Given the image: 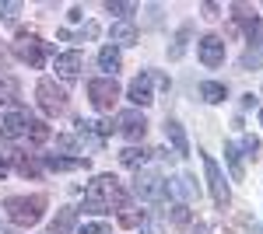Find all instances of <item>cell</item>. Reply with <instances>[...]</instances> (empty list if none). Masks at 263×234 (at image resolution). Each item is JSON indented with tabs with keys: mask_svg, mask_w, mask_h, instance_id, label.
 <instances>
[{
	"mask_svg": "<svg viewBox=\"0 0 263 234\" xmlns=\"http://www.w3.org/2000/svg\"><path fill=\"white\" fill-rule=\"evenodd\" d=\"M123 203H126V196H123V185L116 175H95L84 189V210H91V214L120 210Z\"/></svg>",
	"mask_w": 263,
	"mask_h": 234,
	"instance_id": "cell-1",
	"label": "cell"
},
{
	"mask_svg": "<svg viewBox=\"0 0 263 234\" xmlns=\"http://www.w3.org/2000/svg\"><path fill=\"white\" fill-rule=\"evenodd\" d=\"M46 196L35 193V196H7L4 199V214L11 217V224H18V227H32V224H39L42 220V210H46Z\"/></svg>",
	"mask_w": 263,
	"mask_h": 234,
	"instance_id": "cell-2",
	"label": "cell"
},
{
	"mask_svg": "<svg viewBox=\"0 0 263 234\" xmlns=\"http://www.w3.org/2000/svg\"><path fill=\"white\" fill-rule=\"evenodd\" d=\"M49 53H53V46L42 42L39 35H28V32H21L18 42H14V56H18L21 63H28V67H42Z\"/></svg>",
	"mask_w": 263,
	"mask_h": 234,
	"instance_id": "cell-3",
	"label": "cell"
},
{
	"mask_svg": "<svg viewBox=\"0 0 263 234\" xmlns=\"http://www.w3.org/2000/svg\"><path fill=\"white\" fill-rule=\"evenodd\" d=\"M88 98H91V105H95L99 112H109V109L120 101V84H116V77L88 80Z\"/></svg>",
	"mask_w": 263,
	"mask_h": 234,
	"instance_id": "cell-4",
	"label": "cell"
},
{
	"mask_svg": "<svg viewBox=\"0 0 263 234\" xmlns=\"http://www.w3.org/2000/svg\"><path fill=\"white\" fill-rule=\"evenodd\" d=\"M35 95H39V109L46 112V116H60V112H67V91H63L57 80L42 77L39 88H35Z\"/></svg>",
	"mask_w": 263,
	"mask_h": 234,
	"instance_id": "cell-5",
	"label": "cell"
},
{
	"mask_svg": "<svg viewBox=\"0 0 263 234\" xmlns=\"http://www.w3.org/2000/svg\"><path fill=\"white\" fill-rule=\"evenodd\" d=\"M203 172H207V189H211V199H214V206L224 210L228 203H232V193H228V182H224L221 168H218V161L211 154H203Z\"/></svg>",
	"mask_w": 263,
	"mask_h": 234,
	"instance_id": "cell-6",
	"label": "cell"
},
{
	"mask_svg": "<svg viewBox=\"0 0 263 234\" xmlns=\"http://www.w3.org/2000/svg\"><path fill=\"white\" fill-rule=\"evenodd\" d=\"M134 193H137V199H144V203H158V199H165V193H168V185H165V178L158 175V172H137V178H134Z\"/></svg>",
	"mask_w": 263,
	"mask_h": 234,
	"instance_id": "cell-7",
	"label": "cell"
},
{
	"mask_svg": "<svg viewBox=\"0 0 263 234\" xmlns=\"http://www.w3.org/2000/svg\"><path fill=\"white\" fill-rule=\"evenodd\" d=\"M116 130H120L126 140H144V133H147V119H144V112H137V109H126V112L116 116Z\"/></svg>",
	"mask_w": 263,
	"mask_h": 234,
	"instance_id": "cell-8",
	"label": "cell"
},
{
	"mask_svg": "<svg viewBox=\"0 0 263 234\" xmlns=\"http://www.w3.org/2000/svg\"><path fill=\"white\" fill-rule=\"evenodd\" d=\"M197 49H200V63L203 67H221L224 63V39L221 35H203L200 42H197Z\"/></svg>",
	"mask_w": 263,
	"mask_h": 234,
	"instance_id": "cell-9",
	"label": "cell"
},
{
	"mask_svg": "<svg viewBox=\"0 0 263 234\" xmlns=\"http://www.w3.org/2000/svg\"><path fill=\"white\" fill-rule=\"evenodd\" d=\"M28 112H7V116H0V137L4 140H21L25 137V130H28Z\"/></svg>",
	"mask_w": 263,
	"mask_h": 234,
	"instance_id": "cell-10",
	"label": "cell"
},
{
	"mask_svg": "<svg viewBox=\"0 0 263 234\" xmlns=\"http://www.w3.org/2000/svg\"><path fill=\"white\" fill-rule=\"evenodd\" d=\"M53 70H57L63 80H74L84 70V56L78 53V49H74V53H60V56L53 59Z\"/></svg>",
	"mask_w": 263,
	"mask_h": 234,
	"instance_id": "cell-11",
	"label": "cell"
},
{
	"mask_svg": "<svg viewBox=\"0 0 263 234\" xmlns=\"http://www.w3.org/2000/svg\"><path fill=\"white\" fill-rule=\"evenodd\" d=\"M42 168H49V172H88V157H57V154H46V157H42Z\"/></svg>",
	"mask_w": 263,
	"mask_h": 234,
	"instance_id": "cell-12",
	"label": "cell"
},
{
	"mask_svg": "<svg viewBox=\"0 0 263 234\" xmlns=\"http://www.w3.org/2000/svg\"><path fill=\"white\" fill-rule=\"evenodd\" d=\"M126 98L137 105V109H144V105H151L155 101V95H151V74H141V77L130 84V91H126Z\"/></svg>",
	"mask_w": 263,
	"mask_h": 234,
	"instance_id": "cell-13",
	"label": "cell"
},
{
	"mask_svg": "<svg viewBox=\"0 0 263 234\" xmlns=\"http://www.w3.org/2000/svg\"><path fill=\"white\" fill-rule=\"evenodd\" d=\"M165 137H168L176 154H190V140H186V133H182V126L176 119H165Z\"/></svg>",
	"mask_w": 263,
	"mask_h": 234,
	"instance_id": "cell-14",
	"label": "cell"
},
{
	"mask_svg": "<svg viewBox=\"0 0 263 234\" xmlns=\"http://www.w3.org/2000/svg\"><path fill=\"white\" fill-rule=\"evenodd\" d=\"M99 67L105 70V77H116V70L123 67L120 49H116V46H102V53H99Z\"/></svg>",
	"mask_w": 263,
	"mask_h": 234,
	"instance_id": "cell-15",
	"label": "cell"
},
{
	"mask_svg": "<svg viewBox=\"0 0 263 234\" xmlns=\"http://www.w3.org/2000/svg\"><path fill=\"white\" fill-rule=\"evenodd\" d=\"M109 39L116 42V46H134V42H137V28H134L130 21H116V25L109 28Z\"/></svg>",
	"mask_w": 263,
	"mask_h": 234,
	"instance_id": "cell-16",
	"label": "cell"
},
{
	"mask_svg": "<svg viewBox=\"0 0 263 234\" xmlns=\"http://www.w3.org/2000/svg\"><path fill=\"white\" fill-rule=\"evenodd\" d=\"M147 157H151V151H144V147H126V151L120 154V164H123V168L141 172L144 164H147Z\"/></svg>",
	"mask_w": 263,
	"mask_h": 234,
	"instance_id": "cell-17",
	"label": "cell"
},
{
	"mask_svg": "<svg viewBox=\"0 0 263 234\" xmlns=\"http://www.w3.org/2000/svg\"><path fill=\"white\" fill-rule=\"evenodd\" d=\"M21 98V84L11 74H0V105H14Z\"/></svg>",
	"mask_w": 263,
	"mask_h": 234,
	"instance_id": "cell-18",
	"label": "cell"
},
{
	"mask_svg": "<svg viewBox=\"0 0 263 234\" xmlns=\"http://www.w3.org/2000/svg\"><path fill=\"white\" fill-rule=\"evenodd\" d=\"M224 161H228V172H232V178L239 182V178L246 175V168H242V151H239V147H235L232 140L224 143Z\"/></svg>",
	"mask_w": 263,
	"mask_h": 234,
	"instance_id": "cell-19",
	"label": "cell"
},
{
	"mask_svg": "<svg viewBox=\"0 0 263 234\" xmlns=\"http://www.w3.org/2000/svg\"><path fill=\"white\" fill-rule=\"evenodd\" d=\"M74 224H78V210L74 206H63L60 214H57V220L49 224V234H67Z\"/></svg>",
	"mask_w": 263,
	"mask_h": 234,
	"instance_id": "cell-20",
	"label": "cell"
},
{
	"mask_svg": "<svg viewBox=\"0 0 263 234\" xmlns=\"http://www.w3.org/2000/svg\"><path fill=\"white\" fill-rule=\"evenodd\" d=\"M144 220H147V214H144L141 206H130V203L120 206V224L123 227H144Z\"/></svg>",
	"mask_w": 263,
	"mask_h": 234,
	"instance_id": "cell-21",
	"label": "cell"
},
{
	"mask_svg": "<svg viewBox=\"0 0 263 234\" xmlns=\"http://www.w3.org/2000/svg\"><path fill=\"white\" fill-rule=\"evenodd\" d=\"M200 98H203V101H211V105H218V101L228 98V88L218 84V80H203V84H200Z\"/></svg>",
	"mask_w": 263,
	"mask_h": 234,
	"instance_id": "cell-22",
	"label": "cell"
},
{
	"mask_svg": "<svg viewBox=\"0 0 263 234\" xmlns=\"http://www.w3.org/2000/svg\"><path fill=\"white\" fill-rule=\"evenodd\" d=\"M25 140H28L32 147H39V143H46V140H49V126H46V122H39V119H28V130H25Z\"/></svg>",
	"mask_w": 263,
	"mask_h": 234,
	"instance_id": "cell-23",
	"label": "cell"
},
{
	"mask_svg": "<svg viewBox=\"0 0 263 234\" xmlns=\"http://www.w3.org/2000/svg\"><path fill=\"white\" fill-rule=\"evenodd\" d=\"M190 32H193L190 25H182V28H179V35H176V42H172V49H168V59H179L182 53H186V39H190Z\"/></svg>",
	"mask_w": 263,
	"mask_h": 234,
	"instance_id": "cell-24",
	"label": "cell"
},
{
	"mask_svg": "<svg viewBox=\"0 0 263 234\" xmlns=\"http://www.w3.org/2000/svg\"><path fill=\"white\" fill-rule=\"evenodd\" d=\"M14 168H18L25 178H28V175L39 178V175H42V164H39V161H32V157H18V161H14Z\"/></svg>",
	"mask_w": 263,
	"mask_h": 234,
	"instance_id": "cell-25",
	"label": "cell"
},
{
	"mask_svg": "<svg viewBox=\"0 0 263 234\" xmlns=\"http://www.w3.org/2000/svg\"><path fill=\"white\" fill-rule=\"evenodd\" d=\"M168 217H172V224H176V227H186V224H190V206H186V203H172Z\"/></svg>",
	"mask_w": 263,
	"mask_h": 234,
	"instance_id": "cell-26",
	"label": "cell"
},
{
	"mask_svg": "<svg viewBox=\"0 0 263 234\" xmlns=\"http://www.w3.org/2000/svg\"><path fill=\"white\" fill-rule=\"evenodd\" d=\"M105 11H109V14H120V18H130V14L137 11V4H123V0H109V4H105Z\"/></svg>",
	"mask_w": 263,
	"mask_h": 234,
	"instance_id": "cell-27",
	"label": "cell"
},
{
	"mask_svg": "<svg viewBox=\"0 0 263 234\" xmlns=\"http://www.w3.org/2000/svg\"><path fill=\"white\" fill-rule=\"evenodd\" d=\"M21 14V4L18 0H4V4H0V18L4 21H14Z\"/></svg>",
	"mask_w": 263,
	"mask_h": 234,
	"instance_id": "cell-28",
	"label": "cell"
},
{
	"mask_svg": "<svg viewBox=\"0 0 263 234\" xmlns=\"http://www.w3.org/2000/svg\"><path fill=\"white\" fill-rule=\"evenodd\" d=\"M78 143H81V140L74 137V133H60V137H57V151H78Z\"/></svg>",
	"mask_w": 263,
	"mask_h": 234,
	"instance_id": "cell-29",
	"label": "cell"
},
{
	"mask_svg": "<svg viewBox=\"0 0 263 234\" xmlns=\"http://www.w3.org/2000/svg\"><path fill=\"white\" fill-rule=\"evenodd\" d=\"M78 234H109V224L95 220V224H84V227H78Z\"/></svg>",
	"mask_w": 263,
	"mask_h": 234,
	"instance_id": "cell-30",
	"label": "cell"
},
{
	"mask_svg": "<svg viewBox=\"0 0 263 234\" xmlns=\"http://www.w3.org/2000/svg\"><path fill=\"white\" fill-rule=\"evenodd\" d=\"M242 151H246L249 157H256V151H260V140H256V137H242Z\"/></svg>",
	"mask_w": 263,
	"mask_h": 234,
	"instance_id": "cell-31",
	"label": "cell"
},
{
	"mask_svg": "<svg viewBox=\"0 0 263 234\" xmlns=\"http://www.w3.org/2000/svg\"><path fill=\"white\" fill-rule=\"evenodd\" d=\"M179 189H182V196H193V193H197V185H193V178H190V175L179 178Z\"/></svg>",
	"mask_w": 263,
	"mask_h": 234,
	"instance_id": "cell-32",
	"label": "cell"
},
{
	"mask_svg": "<svg viewBox=\"0 0 263 234\" xmlns=\"http://www.w3.org/2000/svg\"><path fill=\"white\" fill-rule=\"evenodd\" d=\"M95 35H99V25H95V21H88V25H84V32H81V42L84 39H95Z\"/></svg>",
	"mask_w": 263,
	"mask_h": 234,
	"instance_id": "cell-33",
	"label": "cell"
},
{
	"mask_svg": "<svg viewBox=\"0 0 263 234\" xmlns=\"http://www.w3.org/2000/svg\"><path fill=\"white\" fill-rule=\"evenodd\" d=\"M218 11H221L218 4H203V18H218Z\"/></svg>",
	"mask_w": 263,
	"mask_h": 234,
	"instance_id": "cell-34",
	"label": "cell"
},
{
	"mask_svg": "<svg viewBox=\"0 0 263 234\" xmlns=\"http://www.w3.org/2000/svg\"><path fill=\"white\" fill-rule=\"evenodd\" d=\"M7 172H11V157H7V154H0V178L7 175Z\"/></svg>",
	"mask_w": 263,
	"mask_h": 234,
	"instance_id": "cell-35",
	"label": "cell"
},
{
	"mask_svg": "<svg viewBox=\"0 0 263 234\" xmlns=\"http://www.w3.org/2000/svg\"><path fill=\"white\" fill-rule=\"evenodd\" d=\"M141 234H158V231H155V227H141Z\"/></svg>",
	"mask_w": 263,
	"mask_h": 234,
	"instance_id": "cell-36",
	"label": "cell"
},
{
	"mask_svg": "<svg viewBox=\"0 0 263 234\" xmlns=\"http://www.w3.org/2000/svg\"><path fill=\"white\" fill-rule=\"evenodd\" d=\"M4 59H7V53H4V46H0V63H4Z\"/></svg>",
	"mask_w": 263,
	"mask_h": 234,
	"instance_id": "cell-37",
	"label": "cell"
},
{
	"mask_svg": "<svg viewBox=\"0 0 263 234\" xmlns=\"http://www.w3.org/2000/svg\"><path fill=\"white\" fill-rule=\"evenodd\" d=\"M253 234H263V227H256V231H253Z\"/></svg>",
	"mask_w": 263,
	"mask_h": 234,
	"instance_id": "cell-38",
	"label": "cell"
},
{
	"mask_svg": "<svg viewBox=\"0 0 263 234\" xmlns=\"http://www.w3.org/2000/svg\"><path fill=\"white\" fill-rule=\"evenodd\" d=\"M260 122H263V109H260Z\"/></svg>",
	"mask_w": 263,
	"mask_h": 234,
	"instance_id": "cell-39",
	"label": "cell"
}]
</instances>
